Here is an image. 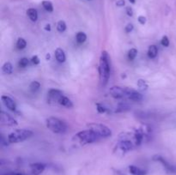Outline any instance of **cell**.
<instances>
[{
	"instance_id": "obj_1",
	"label": "cell",
	"mask_w": 176,
	"mask_h": 175,
	"mask_svg": "<svg viewBox=\"0 0 176 175\" xmlns=\"http://www.w3.org/2000/svg\"><path fill=\"white\" fill-rule=\"evenodd\" d=\"M111 70V64H110V57L107 51H103L100 58L99 74L100 81L102 86H105L108 82Z\"/></svg>"
},
{
	"instance_id": "obj_2",
	"label": "cell",
	"mask_w": 176,
	"mask_h": 175,
	"mask_svg": "<svg viewBox=\"0 0 176 175\" xmlns=\"http://www.w3.org/2000/svg\"><path fill=\"white\" fill-rule=\"evenodd\" d=\"M101 138L99 136H97L90 130H82L77 133L74 137V140H76V142L80 143L82 144H89L96 143Z\"/></svg>"
},
{
	"instance_id": "obj_3",
	"label": "cell",
	"mask_w": 176,
	"mask_h": 175,
	"mask_svg": "<svg viewBox=\"0 0 176 175\" xmlns=\"http://www.w3.org/2000/svg\"><path fill=\"white\" fill-rule=\"evenodd\" d=\"M32 136H33V131H31L30 130H16L8 136V142L10 144H17L27 140Z\"/></svg>"
},
{
	"instance_id": "obj_4",
	"label": "cell",
	"mask_w": 176,
	"mask_h": 175,
	"mask_svg": "<svg viewBox=\"0 0 176 175\" xmlns=\"http://www.w3.org/2000/svg\"><path fill=\"white\" fill-rule=\"evenodd\" d=\"M46 127L57 134H63L67 130V125L65 122L54 117H50L46 119Z\"/></svg>"
},
{
	"instance_id": "obj_5",
	"label": "cell",
	"mask_w": 176,
	"mask_h": 175,
	"mask_svg": "<svg viewBox=\"0 0 176 175\" xmlns=\"http://www.w3.org/2000/svg\"><path fill=\"white\" fill-rule=\"evenodd\" d=\"M88 128L100 138H107L112 136V130L101 124H88Z\"/></svg>"
},
{
	"instance_id": "obj_6",
	"label": "cell",
	"mask_w": 176,
	"mask_h": 175,
	"mask_svg": "<svg viewBox=\"0 0 176 175\" xmlns=\"http://www.w3.org/2000/svg\"><path fill=\"white\" fill-rule=\"evenodd\" d=\"M109 93L115 99H125V88H122L120 86H113L109 89Z\"/></svg>"
},
{
	"instance_id": "obj_7",
	"label": "cell",
	"mask_w": 176,
	"mask_h": 175,
	"mask_svg": "<svg viewBox=\"0 0 176 175\" xmlns=\"http://www.w3.org/2000/svg\"><path fill=\"white\" fill-rule=\"evenodd\" d=\"M0 122L4 125L7 126H16L17 125V121L15 120L14 118H12L10 114L4 113V111L1 112L0 113Z\"/></svg>"
},
{
	"instance_id": "obj_8",
	"label": "cell",
	"mask_w": 176,
	"mask_h": 175,
	"mask_svg": "<svg viewBox=\"0 0 176 175\" xmlns=\"http://www.w3.org/2000/svg\"><path fill=\"white\" fill-rule=\"evenodd\" d=\"M135 147H136V145L133 143V141L127 139V138H123L118 144V148L120 149L124 152L130 151L131 149H133Z\"/></svg>"
},
{
	"instance_id": "obj_9",
	"label": "cell",
	"mask_w": 176,
	"mask_h": 175,
	"mask_svg": "<svg viewBox=\"0 0 176 175\" xmlns=\"http://www.w3.org/2000/svg\"><path fill=\"white\" fill-rule=\"evenodd\" d=\"M126 94H125V99L133 100V101H140L143 100V95L139 93L136 91L135 89H132L130 88H125Z\"/></svg>"
},
{
	"instance_id": "obj_10",
	"label": "cell",
	"mask_w": 176,
	"mask_h": 175,
	"mask_svg": "<svg viewBox=\"0 0 176 175\" xmlns=\"http://www.w3.org/2000/svg\"><path fill=\"white\" fill-rule=\"evenodd\" d=\"M48 102L49 103H59V100L60 99L63 94V92L59 89H50L48 93Z\"/></svg>"
},
{
	"instance_id": "obj_11",
	"label": "cell",
	"mask_w": 176,
	"mask_h": 175,
	"mask_svg": "<svg viewBox=\"0 0 176 175\" xmlns=\"http://www.w3.org/2000/svg\"><path fill=\"white\" fill-rule=\"evenodd\" d=\"M153 160L161 162V164L163 165V167L165 168V169H166L168 172H170V173H175L176 172L175 167H174L173 165H171L170 163H169L167 160H165L164 158H162L160 155H155L153 157Z\"/></svg>"
},
{
	"instance_id": "obj_12",
	"label": "cell",
	"mask_w": 176,
	"mask_h": 175,
	"mask_svg": "<svg viewBox=\"0 0 176 175\" xmlns=\"http://www.w3.org/2000/svg\"><path fill=\"white\" fill-rule=\"evenodd\" d=\"M46 168V166L45 164L43 163H40V162H37V163H33L30 165V169H31V173L33 175H40L41 174L44 170Z\"/></svg>"
},
{
	"instance_id": "obj_13",
	"label": "cell",
	"mask_w": 176,
	"mask_h": 175,
	"mask_svg": "<svg viewBox=\"0 0 176 175\" xmlns=\"http://www.w3.org/2000/svg\"><path fill=\"white\" fill-rule=\"evenodd\" d=\"M1 100L4 103V105L7 107L8 109H10V111H15L16 109V105H15V101L11 99L10 97H9L7 95H3L1 97Z\"/></svg>"
},
{
	"instance_id": "obj_14",
	"label": "cell",
	"mask_w": 176,
	"mask_h": 175,
	"mask_svg": "<svg viewBox=\"0 0 176 175\" xmlns=\"http://www.w3.org/2000/svg\"><path fill=\"white\" fill-rule=\"evenodd\" d=\"M55 58L57 61L59 63H64L65 59H66V57H65V52L62 50L61 48H57L56 51H55Z\"/></svg>"
},
{
	"instance_id": "obj_15",
	"label": "cell",
	"mask_w": 176,
	"mask_h": 175,
	"mask_svg": "<svg viewBox=\"0 0 176 175\" xmlns=\"http://www.w3.org/2000/svg\"><path fill=\"white\" fill-rule=\"evenodd\" d=\"M59 104L63 106V107H67V108H71L73 107V104H72L71 100L65 95H62L60 99L59 100Z\"/></svg>"
},
{
	"instance_id": "obj_16",
	"label": "cell",
	"mask_w": 176,
	"mask_h": 175,
	"mask_svg": "<svg viewBox=\"0 0 176 175\" xmlns=\"http://www.w3.org/2000/svg\"><path fill=\"white\" fill-rule=\"evenodd\" d=\"M129 172L131 175H146L147 174V172L144 171V169H141L136 166H130Z\"/></svg>"
},
{
	"instance_id": "obj_17",
	"label": "cell",
	"mask_w": 176,
	"mask_h": 175,
	"mask_svg": "<svg viewBox=\"0 0 176 175\" xmlns=\"http://www.w3.org/2000/svg\"><path fill=\"white\" fill-rule=\"evenodd\" d=\"M27 15L32 22H36L38 19V12L35 9L30 8L27 10Z\"/></svg>"
},
{
	"instance_id": "obj_18",
	"label": "cell",
	"mask_w": 176,
	"mask_h": 175,
	"mask_svg": "<svg viewBox=\"0 0 176 175\" xmlns=\"http://www.w3.org/2000/svg\"><path fill=\"white\" fill-rule=\"evenodd\" d=\"M157 53H158V50H157V47L155 45H151L150 46L149 49H148V56L150 59H155L156 56H157Z\"/></svg>"
},
{
	"instance_id": "obj_19",
	"label": "cell",
	"mask_w": 176,
	"mask_h": 175,
	"mask_svg": "<svg viewBox=\"0 0 176 175\" xmlns=\"http://www.w3.org/2000/svg\"><path fill=\"white\" fill-rule=\"evenodd\" d=\"M2 70H3V72H4V74L10 75V74H11V73L13 72V65L11 64V63L6 62V63L3 65Z\"/></svg>"
},
{
	"instance_id": "obj_20",
	"label": "cell",
	"mask_w": 176,
	"mask_h": 175,
	"mask_svg": "<svg viewBox=\"0 0 176 175\" xmlns=\"http://www.w3.org/2000/svg\"><path fill=\"white\" fill-rule=\"evenodd\" d=\"M42 6L48 12H53L54 11V5H53L52 2H50V1L44 0L42 2Z\"/></svg>"
},
{
	"instance_id": "obj_21",
	"label": "cell",
	"mask_w": 176,
	"mask_h": 175,
	"mask_svg": "<svg viewBox=\"0 0 176 175\" xmlns=\"http://www.w3.org/2000/svg\"><path fill=\"white\" fill-rule=\"evenodd\" d=\"M76 39H77V41L78 43L82 44V43H84V42L86 41L87 35H86V34L84 33V32H78L77 34V35H76Z\"/></svg>"
},
{
	"instance_id": "obj_22",
	"label": "cell",
	"mask_w": 176,
	"mask_h": 175,
	"mask_svg": "<svg viewBox=\"0 0 176 175\" xmlns=\"http://www.w3.org/2000/svg\"><path fill=\"white\" fill-rule=\"evenodd\" d=\"M138 87L139 88L140 90H147L148 89V84L146 83L144 80L139 79L138 81Z\"/></svg>"
},
{
	"instance_id": "obj_23",
	"label": "cell",
	"mask_w": 176,
	"mask_h": 175,
	"mask_svg": "<svg viewBox=\"0 0 176 175\" xmlns=\"http://www.w3.org/2000/svg\"><path fill=\"white\" fill-rule=\"evenodd\" d=\"M16 46L18 49H24L27 46V42L23 38H19L16 42Z\"/></svg>"
},
{
	"instance_id": "obj_24",
	"label": "cell",
	"mask_w": 176,
	"mask_h": 175,
	"mask_svg": "<svg viewBox=\"0 0 176 175\" xmlns=\"http://www.w3.org/2000/svg\"><path fill=\"white\" fill-rule=\"evenodd\" d=\"M40 84L39 82H36V81L32 82L29 85V89L32 92H36L40 89Z\"/></svg>"
},
{
	"instance_id": "obj_25",
	"label": "cell",
	"mask_w": 176,
	"mask_h": 175,
	"mask_svg": "<svg viewBox=\"0 0 176 175\" xmlns=\"http://www.w3.org/2000/svg\"><path fill=\"white\" fill-rule=\"evenodd\" d=\"M57 29H58L59 32H60V33L65 32V31L66 30V24H65V23L64 21L58 22V23H57Z\"/></svg>"
},
{
	"instance_id": "obj_26",
	"label": "cell",
	"mask_w": 176,
	"mask_h": 175,
	"mask_svg": "<svg viewBox=\"0 0 176 175\" xmlns=\"http://www.w3.org/2000/svg\"><path fill=\"white\" fill-rule=\"evenodd\" d=\"M137 54H138V50L136 48H131L129 53H128V58L130 60H134L135 58L137 57Z\"/></svg>"
},
{
	"instance_id": "obj_27",
	"label": "cell",
	"mask_w": 176,
	"mask_h": 175,
	"mask_svg": "<svg viewBox=\"0 0 176 175\" xmlns=\"http://www.w3.org/2000/svg\"><path fill=\"white\" fill-rule=\"evenodd\" d=\"M29 64V59H27V58H23V59H21L20 61H19V66L20 67H26L27 65Z\"/></svg>"
},
{
	"instance_id": "obj_28",
	"label": "cell",
	"mask_w": 176,
	"mask_h": 175,
	"mask_svg": "<svg viewBox=\"0 0 176 175\" xmlns=\"http://www.w3.org/2000/svg\"><path fill=\"white\" fill-rule=\"evenodd\" d=\"M161 44L163 46H169V38H168V36H163L162 37V39H161Z\"/></svg>"
},
{
	"instance_id": "obj_29",
	"label": "cell",
	"mask_w": 176,
	"mask_h": 175,
	"mask_svg": "<svg viewBox=\"0 0 176 175\" xmlns=\"http://www.w3.org/2000/svg\"><path fill=\"white\" fill-rule=\"evenodd\" d=\"M96 107H97V111L99 112L100 113H105L107 111V108H105L103 106H101L100 104H97Z\"/></svg>"
},
{
	"instance_id": "obj_30",
	"label": "cell",
	"mask_w": 176,
	"mask_h": 175,
	"mask_svg": "<svg viewBox=\"0 0 176 175\" xmlns=\"http://www.w3.org/2000/svg\"><path fill=\"white\" fill-rule=\"evenodd\" d=\"M31 61H32V63H33L34 65L39 64H40V59L38 58V56H34V57H32V59H31Z\"/></svg>"
},
{
	"instance_id": "obj_31",
	"label": "cell",
	"mask_w": 176,
	"mask_h": 175,
	"mask_svg": "<svg viewBox=\"0 0 176 175\" xmlns=\"http://www.w3.org/2000/svg\"><path fill=\"white\" fill-rule=\"evenodd\" d=\"M138 22L140 23V24H142V25H144L146 23V17L145 16H144V15H140V16H138Z\"/></svg>"
},
{
	"instance_id": "obj_32",
	"label": "cell",
	"mask_w": 176,
	"mask_h": 175,
	"mask_svg": "<svg viewBox=\"0 0 176 175\" xmlns=\"http://www.w3.org/2000/svg\"><path fill=\"white\" fill-rule=\"evenodd\" d=\"M118 108H119V109L117 110L118 112H123V111H125V108H128V106H127V105H125V104H120Z\"/></svg>"
},
{
	"instance_id": "obj_33",
	"label": "cell",
	"mask_w": 176,
	"mask_h": 175,
	"mask_svg": "<svg viewBox=\"0 0 176 175\" xmlns=\"http://www.w3.org/2000/svg\"><path fill=\"white\" fill-rule=\"evenodd\" d=\"M125 30L126 33H130L131 31L133 30V25L132 24H128L127 26H125Z\"/></svg>"
},
{
	"instance_id": "obj_34",
	"label": "cell",
	"mask_w": 176,
	"mask_h": 175,
	"mask_svg": "<svg viewBox=\"0 0 176 175\" xmlns=\"http://www.w3.org/2000/svg\"><path fill=\"white\" fill-rule=\"evenodd\" d=\"M126 13H127V15H129V16H132L133 15V10H132V9L131 7L126 8Z\"/></svg>"
},
{
	"instance_id": "obj_35",
	"label": "cell",
	"mask_w": 176,
	"mask_h": 175,
	"mask_svg": "<svg viewBox=\"0 0 176 175\" xmlns=\"http://www.w3.org/2000/svg\"><path fill=\"white\" fill-rule=\"evenodd\" d=\"M3 175H26L23 174V173H16V172H10V173H7Z\"/></svg>"
},
{
	"instance_id": "obj_36",
	"label": "cell",
	"mask_w": 176,
	"mask_h": 175,
	"mask_svg": "<svg viewBox=\"0 0 176 175\" xmlns=\"http://www.w3.org/2000/svg\"><path fill=\"white\" fill-rule=\"evenodd\" d=\"M116 4H117L118 6H123V5H125V1H124V0H119V1L116 3Z\"/></svg>"
},
{
	"instance_id": "obj_37",
	"label": "cell",
	"mask_w": 176,
	"mask_h": 175,
	"mask_svg": "<svg viewBox=\"0 0 176 175\" xmlns=\"http://www.w3.org/2000/svg\"><path fill=\"white\" fill-rule=\"evenodd\" d=\"M45 29H46V30L50 31L51 30V26H50L49 24H47V25H46V27H45Z\"/></svg>"
},
{
	"instance_id": "obj_38",
	"label": "cell",
	"mask_w": 176,
	"mask_h": 175,
	"mask_svg": "<svg viewBox=\"0 0 176 175\" xmlns=\"http://www.w3.org/2000/svg\"><path fill=\"white\" fill-rule=\"evenodd\" d=\"M131 4H135V2H136V0H129Z\"/></svg>"
},
{
	"instance_id": "obj_39",
	"label": "cell",
	"mask_w": 176,
	"mask_h": 175,
	"mask_svg": "<svg viewBox=\"0 0 176 175\" xmlns=\"http://www.w3.org/2000/svg\"><path fill=\"white\" fill-rule=\"evenodd\" d=\"M50 59V54H47L46 55V59Z\"/></svg>"
}]
</instances>
